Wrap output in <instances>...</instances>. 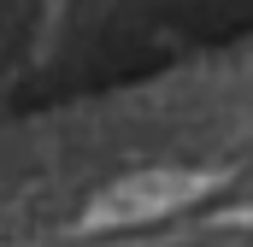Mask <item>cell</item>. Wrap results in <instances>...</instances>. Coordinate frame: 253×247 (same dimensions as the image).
<instances>
[{"instance_id": "6da1fadb", "label": "cell", "mask_w": 253, "mask_h": 247, "mask_svg": "<svg viewBox=\"0 0 253 247\" xmlns=\"http://www.w3.org/2000/svg\"><path fill=\"white\" fill-rule=\"evenodd\" d=\"M212 171H177V165H159V171H129L124 183L100 188L83 212V230H129V224H153V218H171L194 206L200 194H212Z\"/></svg>"}]
</instances>
